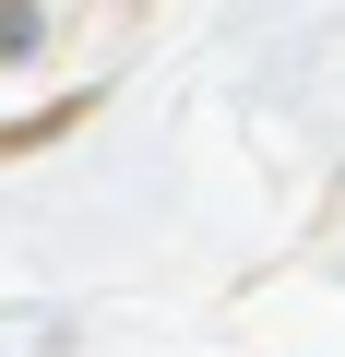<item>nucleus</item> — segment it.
Wrapping results in <instances>:
<instances>
[{
    "mask_svg": "<svg viewBox=\"0 0 345 357\" xmlns=\"http://www.w3.org/2000/svg\"><path fill=\"white\" fill-rule=\"evenodd\" d=\"M24 36H36V24H24V13H0V48H24Z\"/></svg>",
    "mask_w": 345,
    "mask_h": 357,
    "instance_id": "f257e3e1",
    "label": "nucleus"
}]
</instances>
